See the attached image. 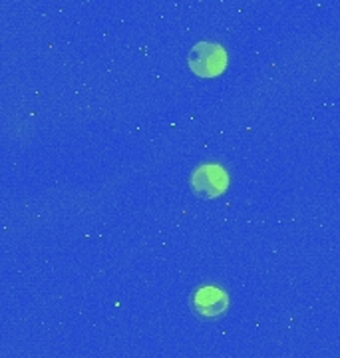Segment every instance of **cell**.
Wrapping results in <instances>:
<instances>
[{"instance_id": "obj_1", "label": "cell", "mask_w": 340, "mask_h": 358, "mask_svg": "<svg viewBox=\"0 0 340 358\" xmlns=\"http://www.w3.org/2000/svg\"><path fill=\"white\" fill-rule=\"evenodd\" d=\"M227 64L225 50L215 42H199L189 52V68L197 76L209 78L223 72Z\"/></svg>"}, {"instance_id": "obj_2", "label": "cell", "mask_w": 340, "mask_h": 358, "mask_svg": "<svg viewBox=\"0 0 340 358\" xmlns=\"http://www.w3.org/2000/svg\"><path fill=\"white\" fill-rule=\"evenodd\" d=\"M227 185H229V176L225 169L217 164L199 166L191 173V189L205 199L221 195L227 189Z\"/></svg>"}, {"instance_id": "obj_3", "label": "cell", "mask_w": 340, "mask_h": 358, "mask_svg": "<svg viewBox=\"0 0 340 358\" xmlns=\"http://www.w3.org/2000/svg\"><path fill=\"white\" fill-rule=\"evenodd\" d=\"M191 305H193V310L203 319H215V317L225 313L227 305H229V296L219 287L207 285V287H201L195 291Z\"/></svg>"}]
</instances>
